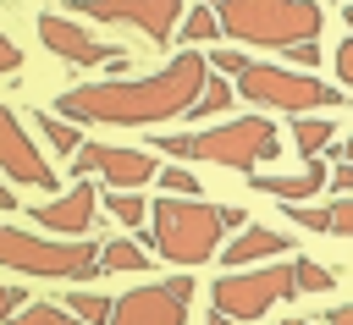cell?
I'll use <instances>...</instances> for the list:
<instances>
[{
	"label": "cell",
	"instance_id": "obj_1",
	"mask_svg": "<svg viewBox=\"0 0 353 325\" xmlns=\"http://www.w3.org/2000/svg\"><path fill=\"white\" fill-rule=\"evenodd\" d=\"M210 66L204 55L182 50L171 55L154 77H110V83H83L66 88L55 116L61 121H105V127H149V121H171L188 116V105L199 99Z\"/></svg>",
	"mask_w": 353,
	"mask_h": 325
},
{
	"label": "cell",
	"instance_id": "obj_2",
	"mask_svg": "<svg viewBox=\"0 0 353 325\" xmlns=\"http://www.w3.org/2000/svg\"><path fill=\"white\" fill-rule=\"evenodd\" d=\"M210 11L221 22V33H232L243 44H265V50L309 44L325 28V11L314 0H221Z\"/></svg>",
	"mask_w": 353,
	"mask_h": 325
},
{
	"label": "cell",
	"instance_id": "obj_3",
	"mask_svg": "<svg viewBox=\"0 0 353 325\" xmlns=\"http://www.w3.org/2000/svg\"><path fill=\"white\" fill-rule=\"evenodd\" d=\"M221 209L215 204H199V198H160L149 209V248L160 259H171L176 270H193V264H210L221 253Z\"/></svg>",
	"mask_w": 353,
	"mask_h": 325
},
{
	"label": "cell",
	"instance_id": "obj_4",
	"mask_svg": "<svg viewBox=\"0 0 353 325\" xmlns=\"http://www.w3.org/2000/svg\"><path fill=\"white\" fill-rule=\"evenodd\" d=\"M0 264L22 275H44V281H88L99 275V248L88 237H33L0 220Z\"/></svg>",
	"mask_w": 353,
	"mask_h": 325
},
{
	"label": "cell",
	"instance_id": "obj_5",
	"mask_svg": "<svg viewBox=\"0 0 353 325\" xmlns=\"http://www.w3.org/2000/svg\"><path fill=\"white\" fill-rule=\"evenodd\" d=\"M243 105H265V110H292L303 116L309 105H342V88L309 77V72H292V66H270V61H248L237 72V88H232Z\"/></svg>",
	"mask_w": 353,
	"mask_h": 325
},
{
	"label": "cell",
	"instance_id": "obj_6",
	"mask_svg": "<svg viewBox=\"0 0 353 325\" xmlns=\"http://www.w3.org/2000/svg\"><path fill=\"white\" fill-rule=\"evenodd\" d=\"M276 121L270 116H237L226 127H210V132H193L188 138V160H210V165H226V171H259L265 160H276Z\"/></svg>",
	"mask_w": 353,
	"mask_h": 325
},
{
	"label": "cell",
	"instance_id": "obj_7",
	"mask_svg": "<svg viewBox=\"0 0 353 325\" xmlns=\"http://www.w3.org/2000/svg\"><path fill=\"white\" fill-rule=\"evenodd\" d=\"M215 308L226 319H259L270 314V303L292 297V264H243V270H226L215 286H210Z\"/></svg>",
	"mask_w": 353,
	"mask_h": 325
},
{
	"label": "cell",
	"instance_id": "obj_8",
	"mask_svg": "<svg viewBox=\"0 0 353 325\" xmlns=\"http://www.w3.org/2000/svg\"><path fill=\"white\" fill-rule=\"evenodd\" d=\"M188 303H193V281L188 275L149 281V286H132V292L110 297V319L105 325H188Z\"/></svg>",
	"mask_w": 353,
	"mask_h": 325
},
{
	"label": "cell",
	"instance_id": "obj_9",
	"mask_svg": "<svg viewBox=\"0 0 353 325\" xmlns=\"http://www.w3.org/2000/svg\"><path fill=\"white\" fill-rule=\"evenodd\" d=\"M77 176H105L116 193H132L143 182H154V149H121V143H77Z\"/></svg>",
	"mask_w": 353,
	"mask_h": 325
},
{
	"label": "cell",
	"instance_id": "obj_10",
	"mask_svg": "<svg viewBox=\"0 0 353 325\" xmlns=\"http://www.w3.org/2000/svg\"><path fill=\"white\" fill-rule=\"evenodd\" d=\"M72 17H94V22H127L143 39L165 44L182 22V0H72Z\"/></svg>",
	"mask_w": 353,
	"mask_h": 325
},
{
	"label": "cell",
	"instance_id": "obj_11",
	"mask_svg": "<svg viewBox=\"0 0 353 325\" xmlns=\"http://www.w3.org/2000/svg\"><path fill=\"white\" fill-rule=\"evenodd\" d=\"M39 39L50 55H61L66 66H110V72H127V50L121 44H99L94 33H83L72 17H39Z\"/></svg>",
	"mask_w": 353,
	"mask_h": 325
},
{
	"label": "cell",
	"instance_id": "obj_12",
	"mask_svg": "<svg viewBox=\"0 0 353 325\" xmlns=\"http://www.w3.org/2000/svg\"><path fill=\"white\" fill-rule=\"evenodd\" d=\"M0 176H11V182H22V187H61V176H55V165L33 149V138H28V127L11 116V105H0Z\"/></svg>",
	"mask_w": 353,
	"mask_h": 325
},
{
	"label": "cell",
	"instance_id": "obj_13",
	"mask_svg": "<svg viewBox=\"0 0 353 325\" xmlns=\"http://www.w3.org/2000/svg\"><path fill=\"white\" fill-rule=\"evenodd\" d=\"M94 182L88 176H77L61 198H50V204H39L33 209V226H44V231H55V237H83L88 226H94Z\"/></svg>",
	"mask_w": 353,
	"mask_h": 325
},
{
	"label": "cell",
	"instance_id": "obj_14",
	"mask_svg": "<svg viewBox=\"0 0 353 325\" xmlns=\"http://www.w3.org/2000/svg\"><path fill=\"white\" fill-rule=\"evenodd\" d=\"M287 248H292V237H281L276 226H243V237H232L221 259H226V270H243V264H270Z\"/></svg>",
	"mask_w": 353,
	"mask_h": 325
},
{
	"label": "cell",
	"instance_id": "obj_15",
	"mask_svg": "<svg viewBox=\"0 0 353 325\" xmlns=\"http://www.w3.org/2000/svg\"><path fill=\"white\" fill-rule=\"evenodd\" d=\"M331 138H336V127H331V121H320V116H298V127H292V143H298V154H303V160H320Z\"/></svg>",
	"mask_w": 353,
	"mask_h": 325
},
{
	"label": "cell",
	"instance_id": "obj_16",
	"mask_svg": "<svg viewBox=\"0 0 353 325\" xmlns=\"http://www.w3.org/2000/svg\"><path fill=\"white\" fill-rule=\"evenodd\" d=\"M99 270H105V275H116V270H149V253H143L138 242H127V237H110V242L99 248Z\"/></svg>",
	"mask_w": 353,
	"mask_h": 325
},
{
	"label": "cell",
	"instance_id": "obj_17",
	"mask_svg": "<svg viewBox=\"0 0 353 325\" xmlns=\"http://www.w3.org/2000/svg\"><path fill=\"white\" fill-rule=\"evenodd\" d=\"M33 121H39V132H44V143H50V149H61V154H77V143H83L77 121H61L55 110H39Z\"/></svg>",
	"mask_w": 353,
	"mask_h": 325
},
{
	"label": "cell",
	"instance_id": "obj_18",
	"mask_svg": "<svg viewBox=\"0 0 353 325\" xmlns=\"http://www.w3.org/2000/svg\"><path fill=\"white\" fill-rule=\"evenodd\" d=\"M232 99H237V94H232V83L210 72V77H204V88H199V99L188 105V116H215V110H226Z\"/></svg>",
	"mask_w": 353,
	"mask_h": 325
},
{
	"label": "cell",
	"instance_id": "obj_19",
	"mask_svg": "<svg viewBox=\"0 0 353 325\" xmlns=\"http://www.w3.org/2000/svg\"><path fill=\"white\" fill-rule=\"evenodd\" d=\"M182 39H188V44H215V39H221V22H215V11H210V6H193V11H182Z\"/></svg>",
	"mask_w": 353,
	"mask_h": 325
},
{
	"label": "cell",
	"instance_id": "obj_20",
	"mask_svg": "<svg viewBox=\"0 0 353 325\" xmlns=\"http://www.w3.org/2000/svg\"><path fill=\"white\" fill-rule=\"evenodd\" d=\"M11 325H83V319L66 314V308H55V303H22L11 314Z\"/></svg>",
	"mask_w": 353,
	"mask_h": 325
},
{
	"label": "cell",
	"instance_id": "obj_21",
	"mask_svg": "<svg viewBox=\"0 0 353 325\" xmlns=\"http://www.w3.org/2000/svg\"><path fill=\"white\" fill-rule=\"evenodd\" d=\"M331 286H336V275L325 264H314V259H298L292 264V292H331Z\"/></svg>",
	"mask_w": 353,
	"mask_h": 325
},
{
	"label": "cell",
	"instance_id": "obj_22",
	"mask_svg": "<svg viewBox=\"0 0 353 325\" xmlns=\"http://www.w3.org/2000/svg\"><path fill=\"white\" fill-rule=\"evenodd\" d=\"M105 209H110L121 226H143V215H149V204H143L138 193H116V187L105 193Z\"/></svg>",
	"mask_w": 353,
	"mask_h": 325
},
{
	"label": "cell",
	"instance_id": "obj_23",
	"mask_svg": "<svg viewBox=\"0 0 353 325\" xmlns=\"http://www.w3.org/2000/svg\"><path fill=\"white\" fill-rule=\"evenodd\" d=\"M66 314H77L83 325H105V319H110V297H99V292H72Z\"/></svg>",
	"mask_w": 353,
	"mask_h": 325
},
{
	"label": "cell",
	"instance_id": "obj_24",
	"mask_svg": "<svg viewBox=\"0 0 353 325\" xmlns=\"http://www.w3.org/2000/svg\"><path fill=\"white\" fill-rule=\"evenodd\" d=\"M154 182H160L171 198H193V193H199V182H193L182 165H165V171H154Z\"/></svg>",
	"mask_w": 353,
	"mask_h": 325
},
{
	"label": "cell",
	"instance_id": "obj_25",
	"mask_svg": "<svg viewBox=\"0 0 353 325\" xmlns=\"http://www.w3.org/2000/svg\"><path fill=\"white\" fill-rule=\"evenodd\" d=\"M292 226H303V231H331V215H325L320 204H314V209H309V204H292Z\"/></svg>",
	"mask_w": 353,
	"mask_h": 325
},
{
	"label": "cell",
	"instance_id": "obj_26",
	"mask_svg": "<svg viewBox=\"0 0 353 325\" xmlns=\"http://www.w3.org/2000/svg\"><path fill=\"white\" fill-rule=\"evenodd\" d=\"M325 215H331V231H336V237H353V193H347V198H336Z\"/></svg>",
	"mask_w": 353,
	"mask_h": 325
},
{
	"label": "cell",
	"instance_id": "obj_27",
	"mask_svg": "<svg viewBox=\"0 0 353 325\" xmlns=\"http://www.w3.org/2000/svg\"><path fill=\"white\" fill-rule=\"evenodd\" d=\"M22 303H28V292H22L17 281H0V319H11Z\"/></svg>",
	"mask_w": 353,
	"mask_h": 325
},
{
	"label": "cell",
	"instance_id": "obj_28",
	"mask_svg": "<svg viewBox=\"0 0 353 325\" xmlns=\"http://www.w3.org/2000/svg\"><path fill=\"white\" fill-rule=\"evenodd\" d=\"M281 55L292 61V72H298V66H314V61H320V39H309V44H292V50H281Z\"/></svg>",
	"mask_w": 353,
	"mask_h": 325
},
{
	"label": "cell",
	"instance_id": "obj_29",
	"mask_svg": "<svg viewBox=\"0 0 353 325\" xmlns=\"http://www.w3.org/2000/svg\"><path fill=\"white\" fill-rule=\"evenodd\" d=\"M336 77H342V88H353V39L336 44Z\"/></svg>",
	"mask_w": 353,
	"mask_h": 325
},
{
	"label": "cell",
	"instance_id": "obj_30",
	"mask_svg": "<svg viewBox=\"0 0 353 325\" xmlns=\"http://www.w3.org/2000/svg\"><path fill=\"white\" fill-rule=\"evenodd\" d=\"M149 149H165L171 160H188V132H171V138H154Z\"/></svg>",
	"mask_w": 353,
	"mask_h": 325
},
{
	"label": "cell",
	"instance_id": "obj_31",
	"mask_svg": "<svg viewBox=\"0 0 353 325\" xmlns=\"http://www.w3.org/2000/svg\"><path fill=\"white\" fill-rule=\"evenodd\" d=\"M325 187L347 198V193H353V165H336V171H325Z\"/></svg>",
	"mask_w": 353,
	"mask_h": 325
},
{
	"label": "cell",
	"instance_id": "obj_32",
	"mask_svg": "<svg viewBox=\"0 0 353 325\" xmlns=\"http://www.w3.org/2000/svg\"><path fill=\"white\" fill-rule=\"evenodd\" d=\"M17 66H22V50H17L11 39H0V77H11Z\"/></svg>",
	"mask_w": 353,
	"mask_h": 325
},
{
	"label": "cell",
	"instance_id": "obj_33",
	"mask_svg": "<svg viewBox=\"0 0 353 325\" xmlns=\"http://www.w3.org/2000/svg\"><path fill=\"white\" fill-rule=\"evenodd\" d=\"M221 226H226V231H237V226H248V215H243V209H232V204H226V209H221Z\"/></svg>",
	"mask_w": 353,
	"mask_h": 325
},
{
	"label": "cell",
	"instance_id": "obj_34",
	"mask_svg": "<svg viewBox=\"0 0 353 325\" xmlns=\"http://www.w3.org/2000/svg\"><path fill=\"white\" fill-rule=\"evenodd\" d=\"M325 325H353V303H336V308L325 314Z\"/></svg>",
	"mask_w": 353,
	"mask_h": 325
},
{
	"label": "cell",
	"instance_id": "obj_35",
	"mask_svg": "<svg viewBox=\"0 0 353 325\" xmlns=\"http://www.w3.org/2000/svg\"><path fill=\"white\" fill-rule=\"evenodd\" d=\"M0 209H17V193H6V176H0Z\"/></svg>",
	"mask_w": 353,
	"mask_h": 325
},
{
	"label": "cell",
	"instance_id": "obj_36",
	"mask_svg": "<svg viewBox=\"0 0 353 325\" xmlns=\"http://www.w3.org/2000/svg\"><path fill=\"white\" fill-rule=\"evenodd\" d=\"M342 22H347V39H353V6H347V11H342Z\"/></svg>",
	"mask_w": 353,
	"mask_h": 325
},
{
	"label": "cell",
	"instance_id": "obj_37",
	"mask_svg": "<svg viewBox=\"0 0 353 325\" xmlns=\"http://www.w3.org/2000/svg\"><path fill=\"white\" fill-rule=\"evenodd\" d=\"M336 154H347V160H353V132H347V149H336Z\"/></svg>",
	"mask_w": 353,
	"mask_h": 325
},
{
	"label": "cell",
	"instance_id": "obj_38",
	"mask_svg": "<svg viewBox=\"0 0 353 325\" xmlns=\"http://www.w3.org/2000/svg\"><path fill=\"white\" fill-rule=\"evenodd\" d=\"M287 325H314V319H287Z\"/></svg>",
	"mask_w": 353,
	"mask_h": 325
},
{
	"label": "cell",
	"instance_id": "obj_39",
	"mask_svg": "<svg viewBox=\"0 0 353 325\" xmlns=\"http://www.w3.org/2000/svg\"><path fill=\"white\" fill-rule=\"evenodd\" d=\"M199 6H221V0H199Z\"/></svg>",
	"mask_w": 353,
	"mask_h": 325
}]
</instances>
